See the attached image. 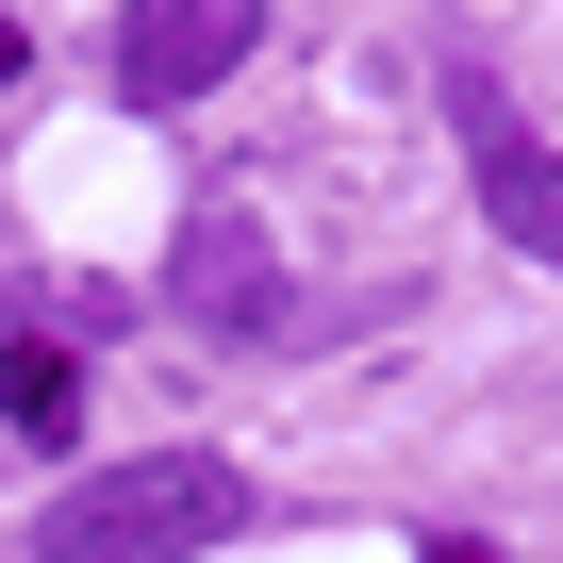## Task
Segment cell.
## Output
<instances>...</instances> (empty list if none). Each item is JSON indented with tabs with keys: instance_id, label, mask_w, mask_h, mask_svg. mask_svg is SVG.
I'll return each mask as SVG.
<instances>
[{
	"instance_id": "cell-5",
	"label": "cell",
	"mask_w": 563,
	"mask_h": 563,
	"mask_svg": "<svg viewBox=\"0 0 563 563\" xmlns=\"http://www.w3.org/2000/svg\"><path fill=\"white\" fill-rule=\"evenodd\" d=\"M0 431L18 448H84V365L51 332H0Z\"/></svg>"
},
{
	"instance_id": "cell-6",
	"label": "cell",
	"mask_w": 563,
	"mask_h": 563,
	"mask_svg": "<svg viewBox=\"0 0 563 563\" xmlns=\"http://www.w3.org/2000/svg\"><path fill=\"white\" fill-rule=\"evenodd\" d=\"M18 67H34V34H18V18H0V84H18Z\"/></svg>"
},
{
	"instance_id": "cell-1",
	"label": "cell",
	"mask_w": 563,
	"mask_h": 563,
	"mask_svg": "<svg viewBox=\"0 0 563 563\" xmlns=\"http://www.w3.org/2000/svg\"><path fill=\"white\" fill-rule=\"evenodd\" d=\"M216 530H249V481H232L216 448H150V464L67 481L18 547H34V563H183V547H216Z\"/></svg>"
},
{
	"instance_id": "cell-4",
	"label": "cell",
	"mask_w": 563,
	"mask_h": 563,
	"mask_svg": "<svg viewBox=\"0 0 563 563\" xmlns=\"http://www.w3.org/2000/svg\"><path fill=\"white\" fill-rule=\"evenodd\" d=\"M166 299H183L199 332H282V265H265V216H199V232L166 249Z\"/></svg>"
},
{
	"instance_id": "cell-2",
	"label": "cell",
	"mask_w": 563,
	"mask_h": 563,
	"mask_svg": "<svg viewBox=\"0 0 563 563\" xmlns=\"http://www.w3.org/2000/svg\"><path fill=\"white\" fill-rule=\"evenodd\" d=\"M249 34H265V0H133V18H117V84L150 117H183V100H216L249 67Z\"/></svg>"
},
{
	"instance_id": "cell-3",
	"label": "cell",
	"mask_w": 563,
	"mask_h": 563,
	"mask_svg": "<svg viewBox=\"0 0 563 563\" xmlns=\"http://www.w3.org/2000/svg\"><path fill=\"white\" fill-rule=\"evenodd\" d=\"M448 117H464V166H481V216H497V232H514L530 265H563V150H530L497 84H464Z\"/></svg>"
}]
</instances>
